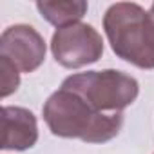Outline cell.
Instances as JSON below:
<instances>
[{
	"mask_svg": "<svg viewBox=\"0 0 154 154\" xmlns=\"http://www.w3.org/2000/svg\"><path fill=\"white\" fill-rule=\"evenodd\" d=\"M42 114L54 136L76 138L85 143H105L116 138L123 125V112H98L84 98L67 89L53 93Z\"/></svg>",
	"mask_w": 154,
	"mask_h": 154,
	"instance_id": "6da1fadb",
	"label": "cell"
},
{
	"mask_svg": "<svg viewBox=\"0 0 154 154\" xmlns=\"http://www.w3.org/2000/svg\"><path fill=\"white\" fill-rule=\"evenodd\" d=\"M103 29L114 54L140 69H154V2L145 11L134 2L112 4Z\"/></svg>",
	"mask_w": 154,
	"mask_h": 154,
	"instance_id": "7a4b0ae2",
	"label": "cell"
},
{
	"mask_svg": "<svg viewBox=\"0 0 154 154\" xmlns=\"http://www.w3.org/2000/svg\"><path fill=\"white\" fill-rule=\"evenodd\" d=\"M62 89L84 98L94 111L112 114L129 107L140 93V85L131 74L116 69L87 71L63 80Z\"/></svg>",
	"mask_w": 154,
	"mask_h": 154,
	"instance_id": "3957f363",
	"label": "cell"
},
{
	"mask_svg": "<svg viewBox=\"0 0 154 154\" xmlns=\"http://www.w3.org/2000/svg\"><path fill=\"white\" fill-rule=\"evenodd\" d=\"M51 53L62 67L80 69L102 58L103 40L93 26L74 22L53 33Z\"/></svg>",
	"mask_w": 154,
	"mask_h": 154,
	"instance_id": "277c9868",
	"label": "cell"
},
{
	"mask_svg": "<svg viewBox=\"0 0 154 154\" xmlns=\"http://www.w3.org/2000/svg\"><path fill=\"white\" fill-rule=\"evenodd\" d=\"M0 56L11 60L20 72H33L45 60L44 36L33 26H11L0 36Z\"/></svg>",
	"mask_w": 154,
	"mask_h": 154,
	"instance_id": "5b68a950",
	"label": "cell"
},
{
	"mask_svg": "<svg viewBox=\"0 0 154 154\" xmlns=\"http://www.w3.org/2000/svg\"><path fill=\"white\" fill-rule=\"evenodd\" d=\"M38 140L36 118L29 109L2 107V147L4 150H26Z\"/></svg>",
	"mask_w": 154,
	"mask_h": 154,
	"instance_id": "8992f818",
	"label": "cell"
},
{
	"mask_svg": "<svg viewBox=\"0 0 154 154\" xmlns=\"http://www.w3.org/2000/svg\"><path fill=\"white\" fill-rule=\"evenodd\" d=\"M36 9L40 15L56 27H65L69 24L80 22V18L87 13V2L82 0H40L36 2Z\"/></svg>",
	"mask_w": 154,
	"mask_h": 154,
	"instance_id": "52a82bcc",
	"label": "cell"
},
{
	"mask_svg": "<svg viewBox=\"0 0 154 154\" xmlns=\"http://www.w3.org/2000/svg\"><path fill=\"white\" fill-rule=\"evenodd\" d=\"M0 82H2V87H0V96L2 98L13 94L20 85V72L17 65L4 56H0Z\"/></svg>",
	"mask_w": 154,
	"mask_h": 154,
	"instance_id": "ba28073f",
	"label": "cell"
}]
</instances>
